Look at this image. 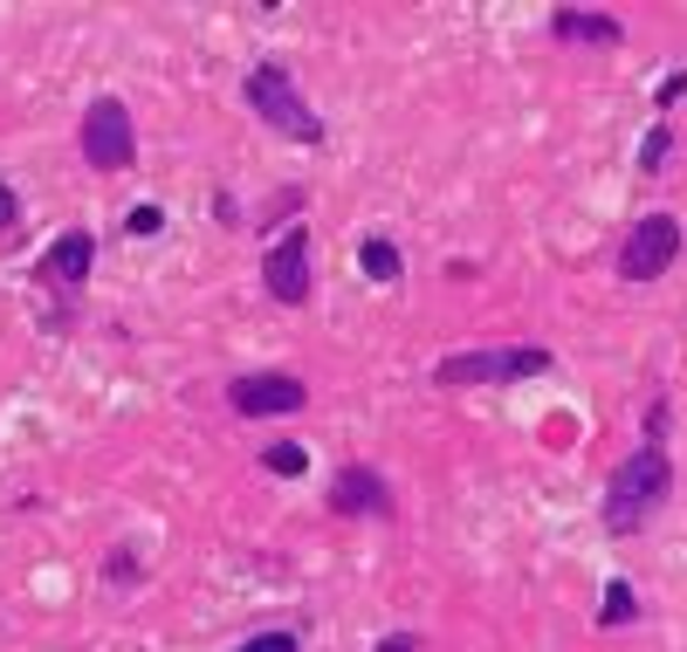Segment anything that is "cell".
<instances>
[{"instance_id":"cell-1","label":"cell","mask_w":687,"mask_h":652,"mask_svg":"<svg viewBox=\"0 0 687 652\" xmlns=\"http://www.w3.org/2000/svg\"><path fill=\"white\" fill-rule=\"evenodd\" d=\"M667 488H674V467H667V453L647 440L639 453H626V461L612 467V488H605V529H619V536L647 529V515L667 502Z\"/></svg>"},{"instance_id":"cell-2","label":"cell","mask_w":687,"mask_h":652,"mask_svg":"<svg viewBox=\"0 0 687 652\" xmlns=\"http://www.w3.org/2000/svg\"><path fill=\"white\" fill-rule=\"evenodd\" d=\"M248 103H254V117H262L268 130H283V138H296V145H324V117L303 103V90L289 83L283 62H262V70L248 76Z\"/></svg>"},{"instance_id":"cell-3","label":"cell","mask_w":687,"mask_h":652,"mask_svg":"<svg viewBox=\"0 0 687 652\" xmlns=\"http://www.w3.org/2000/svg\"><path fill=\"white\" fill-rule=\"evenodd\" d=\"M550 351L544 343H509V351H454L434 364L440 385H502V378H544Z\"/></svg>"},{"instance_id":"cell-4","label":"cell","mask_w":687,"mask_h":652,"mask_svg":"<svg viewBox=\"0 0 687 652\" xmlns=\"http://www.w3.org/2000/svg\"><path fill=\"white\" fill-rule=\"evenodd\" d=\"M674 254H680V221H674V213H639L633 234L619 241V275H626V281H653V275L674 268Z\"/></svg>"},{"instance_id":"cell-5","label":"cell","mask_w":687,"mask_h":652,"mask_svg":"<svg viewBox=\"0 0 687 652\" xmlns=\"http://www.w3.org/2000/svg\"><path fill=\"white\" fill-rule=\"evenodd\" d=\"M83 159H90L97 172L132 165V111H124L117 97H97L90 111H83Z\"/></svg>"},{"instance_id":"cell-6","label":"cell","mask_w":687,"mask_h":652,"mask_svg":"<svg viewBox=\"0 0 687 652\" xmlns=\"http://www.w3.org/2000/svg\"><path fill=\"white\" fill-rule=\"evenodd\" d=\"M262 281H268V296L275 302H310V234L303 227H289L283 241L268 248V261H262Z\"/></svg>"},{"instance_id":"cell-7","label":"cell","mask_w":687,"mask_h":652,"mask_svg":"<svg viewBox=\"0 0 687 652\" xmlns=\"http://www.w3.org/2000/svg\"><path fill=\"white\" fill-rule=\"evenodd\" d=\"M227 399H234L241 419H275V412H296L310 391H303V378H289V372H254V378H234Z\"/></svg>"},{"instance_id":"cell-8","label":"cell","mask_w":687,"mask_h":652,"mask_svg":"<svg viewBox=\"0 0 687 652\" xmlns=\"http://www.w3.org/2000/svg\"><path fill=\"white\" fill-rule=\"evenodd\" d=\"M330 509L337 515H392V494H385V481L372 467H344L330 488Z\"/></svg>"},{"instance_id":"cell-9","label":"cell","mask_w":687,"mask_h":652,"mask_svg":"<svg viewBox=\"0 0 687 652\" xmlns=\"http://www.w3.org/2000/svg\"><path fill=\"white\" fill-rule=\"evenodd\" d=\"M90 254H97L90 227H70V234H55V248H49V254H41V275H49L55 289H76V281L90 275Z\"/></svg>"},{"instance_id":"cell-10","label":"cell","mask_w":687,"mask_h":652,"mask_svg":"<svg viewBox=\"0 0 687 652\" xmlns=\"http://www.w3.org/2000/svg\"><path fill=\"white\" fill-rule=\"evenodd\" d=\"M557 41H585V49H619V21L612 14H591V8H557L550 14Z\"/></svg>"},{"instance_id":"cell-11","label":"cell","mask_w":687,"mask_h":652,"mask_svg":"<svg viewBox=\"0 0 687 652\" xmlns=\"http://www.w3.org/2000/svg\"><path fill=\"white\" fill-rule=\"evenodd\" d=\"M358 261H364V275H372V281H399V248H392V241H378V234L358 248Z\"/></svg>"},{"instance_id":"cell-12","label":"cell","mask_w":687,"mask_h":652,"mask_svg":"<svg viewBox=\"0 0 687 652\" xmlns=\"http://www.w3.org/2000/svg\"><path fill=\"white\" fill-rule=\"evenodd\" d=\"M639 618V598L633 584H605V604H598V625H633Z\"/></svg>"},{"instance_id":"cell-13","label":"cell","mask_w":687,"mask_h":652,"mask_svg":"<svg viewBox=\"0 0 687 652\" xmlns=\"http://www.w3.org/2000/svg\"><path fill=\"white\" fill-rule=\"evenodd\" d=\"M262 467H268V474H289V481H296V474H303V467H310V453H303V447H296V440H275V447L262 453Z\"/></svg>"},{"instance_id":"cell-14","label":"cell","mask_w":687,"mask_h":652,"mask_svg":"<svg viewBox=\"0 0 687 652\" xmlns=\"http://www.w3.org/2000/svg\"><path fill=\"white\" fill-rule=\"evenodd\" d=\"M667 151H674V130H667V124H653V130H647V145H639V165L660 172V165H667Z\"/></svg>"},{"instance_id":"cell-15","label":"cell","mask_w":687,"mask_h":652,"mask_svg":"<svg viewBox=\"0 0 687 652\" xmlns=\"http://www.w3.org/2000/svg\"><path fill=\"white\" fill-rule=\"evenodd\" d=\"M241 652H303V645H296V632H254Z\"/></svg>"},{"instance_id":"cell-16","label":"cell","mask_w":687,"mask_h":652,"mask_svg":"<svg viewBox=\"0 0 687 652\" xmlns=\"http://www.w3.org/2000/svg\"><path fill=\"white\" fill-rule=\"evenodd\" d=\"M124 227H132V234H159L165 213H159V206H132V221H124Z\"/></svg>"},{"instance_id":"cell-17","label":"cell","mask_w":687,"mask_h":652,"mask_svg":"<svg viewBox=\"0 0 687 652\" xmlns=\"http://www.w3.org/2000/svg\"><path fill=\"white\" fill-rule=\"evenodd\" d=\"M14 221H21V200H14V186L0 179V227H14Z\"/></svg>"},{"instance_id":"cell-18","label":"cell","mask_w":687,"mask_h":652,"mask_svg":"<svg viewBox=\"0 0 687 652\" xmlns=\"http://www.w3.org/2000/svg\"><path fill=\"white\" fill-rule=\"evenodd\" d=\"M372 652H413V632H392V639H378Z\"/></svg>"}]
</instances>
